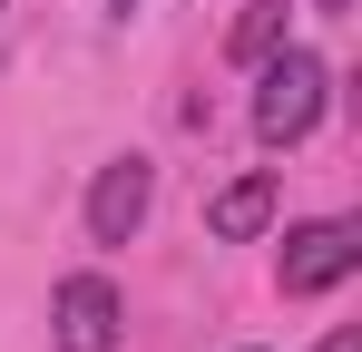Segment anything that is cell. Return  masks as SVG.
Wrapping results in <instances>:
<instances>
[{
    "instance_id": "obj_1",
    "label": "cell",
    "mask_w": 362,
    "mask_h": 352,
    "mask_svg": "<svg viewBox=\"0 0 362 352\" xmlns=\"http://www.w3.org/2000/svg\"><path fill=\"white\" fill-rule=\"evenodd\" d=\"M255 69H264V78H255V137H264V147H303L313 117H323V98H333V69L313 49H264Z\"/></svg>"
},
{
    "instance_id": "obj_2",
    "label": "cell",
    "mask_w": 362,
    "mask_h": 352,
    "mask_svg": "<svg viewBox=\"0 0 362 352\" xmlns=\"http://www.w3.org/2000/svg\"><path fill=\"white\" fill-rule=\"evenodd\" d=\"M353 264H362V225L353 216H313V225L284 235V293H294V303L303 293H333Z\"/></svg>"
},
{
    "instance_id": "obj_3",
    "label": "cell",
    "mask_w": 362,
    "mask_h": 352,
    "mask_svg": "<svg viewBox=\"0 0 362 352\" xmlns=\"http://www.w3.org/2000/svg\"><path fill=\"white\" fill-rule=\"evenodd\" d=\"M49 323H59V352H118V333H127L118 284L108 274H69L59 303H49Z\"/></svg>"
},
{
    "instance_id": "obj_4",
    "label": "cell",
    "mask_w": 362,
    "mask_h": 352,
    "mask_svg": "<svg viewBox=\"0 0 362 352\" xmlns=\"http://www.w3.org/2000/svg\"><path fill=\"white\" fill-rule=\"evenodd\" d=\"M147 196H157V167H147V157L98 167V186H88V235H98V245H127V235L147 225Z\"/></svg>"
},
{
    "instance_id": "obj_5",
    "label": "cell",
    "mask_w": 362,
    "mask_h": 352,
    "mask_svg": "<svg viewBox=\"0 0 362 352\" xmlns=\"http://www.w3.org/2000/svg\"><path fill=\"white\" fill-rule=\"evenodd\" d=\"M274 176L255 167V176H235V186H216V206H206V225H216V245H255V235L274 225Z\"/></svg>"
},
{
    "instance_id": "obj_6",
    "label": "cell",
    "mask_w": 362,
    "mask_h": 352,
    "mask_svg": "<svg viewBox=\"0 0 362 352\" xmlns=\"http://www.w3.org/2000/svg\"><path fill=\"white\" fill-rule=\"evenodd\" d=\"M284 30H294V0H245V10H235V30H226V49L255 69L264 49H284Z\"/></svg>"
},
{
    "instance_id": "obj_7",
    "label": "cell",
    "mask_w": 362,
    "mask_h": 352,
    "mask_svg": "<svg viewBox=\"0 0 362 352\" xmlns=\"http://www.w3.org/2000/svg\"><path fill=\"white\" fill-rule=\"evenodd\" d=\"M323 352H362V333H333V343H323Z\"/></svg>"
},
{
    "instance_id": "obj_8",
    "label": "cell",
    "mask_w": 362,
    "mask_h": 352,
    "mask_svg": "<svg viewBox=\"0 0 362 352\" xmlns=\"http://www.w3.org/2000/svg\"><path fill=\"white\" fill-rule=\"evenodd\" d=\"M313 10H323V20H343V10H353V0H313Z\"/></svg>"
},
{
    "instance_id": "obj_9",
    "label": "cell",
    "mask_w": 362,
    "mask_h": 352,
    "mask_svg": "<svg viewBox=\"0 0 362 352\" xmlns=\"http://www.w3.org/2000/svg\"><path fill=\"white\" fill-rule=\"evenodd\" d=\"M118 10H137V0H118Z\"/></svg>"
}]
</instances>
